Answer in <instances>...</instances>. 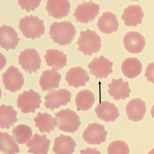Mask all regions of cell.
<instances>
[{
	"instance_id": "1",
	"label": "cell",
	"mask_w": 154,
	"mask_h": 154,
	"mask_svg": "<svg viewBox=\"0 0 154 154\" xmlns=\"http://www.w3.org/2000/svg\"><path fill=\"white\" fill-rule=\"evenodd\" d=\"M76 34L75 27L71 22H54L50 27L49 35L54 43L61 46L68 45L74 39Z\"/></svg>"
},
{
	"instance_id": "2",
	"label": "cell",
	"mask_w": 154,
	"mask_h": 154,
	"mask_svg": "<svg viewBox=\"0 0 154 154\" xmlns=\"http://www.w3.org/2000/svg\"><path fill=\"white\" fill-rule=\"evenodd\" d=\"M19 28L26 38H40L45 32L44 22L38 17L26 16L20 20Z\"/></svg>"
},
{
	"instance_id": "3",
	"label": "cell",
	"mask_w": 154,
	"mask_h": 154,
	"mask_svg": "<svg viewBox=\"0 0 154 154\" xmlns=\"http://www.w3.org/2000/svg\"><path fill=\"white\" fill-rule=\"evenodd\" d=\"M100 37L95 31L87 29L82 31L76 44L78 45L79 51L85 55L91 56L100 50L102 46Z\"/></svg>"
},
{
	"instance_id": "4",
	"label": "cell",
	"mask_w": 154,
	"mask_h": 154,
	"mask_svg": "<svg viewBox=\"0 0 154 154\" xmlns=\"http://www.w3.org/2000/svg\"><path fill=\"white\" fill-rule=\"evenodd\" d=\"M58 127L61 131L74 133L81 125L79 116L71 109H63L55 114Z\"/></svg>"
},
{
	"instance_id": "5",
	"label": "cell",
	"mask_w": 154,
	"mask_h": 154,
	"mask_svg": "<svg viewBox=\"0 0 154 154\" xmlns=\"http://www.w3.org/2000/svg\"><path fill=\"white\" fill-rule=\"evenodd\" d=\"M41 98L38 93L35 92L32 89L24 91L19 96L17 99L18 107L21 109L22 112L34 113L36 109L40 107Z\"/></svg>"
},
{
	"instance_id": "6",
	"label": "cell",
	"mask_w": 154,
	"mask_h": 154,
	"mask_svg": "<svg viewBox=\"0 0 154 154\" xmlns=\"http://www.w3.org/2000/svg\"><path fill=\"white\" fill-rule=\"evenodd\" d=\"M19 63L23 69L29 74L36 73L41 68V60L38 52L35 49H25L18 57Z\"/></svg>"
},
{
	"instance_id": "7",
	"label": "cell",
	"mask_w": 154,
	"mask_h": 154,
	"mask_svg": "<svg viewBox=\"0 0 154 154\" xmlns=\"http://www.w3.org/2000/svg\"><path fill=\"white\" fill-rule=\"evenodd\" d=\"M100 7L97 4L91 1L79 5L75 10L73 15L75 17L76 21L81 23H88L92 22L97 17L99 13Z\"/></svg>"
},
{
	"instance_id": "8",
	"label": "cell",
	"mask_w": 154,
	"mask_h": 154,
	"mask_svg": "<svg viewBox=\"0 0 154 154\" xmlns=\"http://www.w3.org/2000/svg\"><path fill=\"white\" fill-rule=\"evenodd\" d=\"M2 81L7 90L14 93L21 89L24 79L19 69L11 66L3 74Z\"/></svg>"
},
{
	"instance_id": "9",
	"label": "cell",
	"mask_w": 154,
	"mask_h": 154,
	"mask_svg": "<svg viewBox=\"0 0 154 154\" xmlns=\"http://www.w3.org/2000/svg\"><path fill=\"white\" fill-rule=\"evenodd\" d=\"M71 93L65 89L51 91L46 96L45 105L51 110L65 106L71 101Z\"/></svg>"
},
{
	"instance_id": "10",
	"label": "cell",
	"mask_w": 154,
	"mask_h": 154,
	"mask_svg": "<svg viewBox=\"0 0 154 154\" xmlns=\"http://www.w3.org/2000/svg\"><path fill=\"white\" fill-rule=\"evenodd\" d=\"M113 63L103 56L95 57L89 64L88 67L90 74L96 77V79L106 78L113 72Z\"/></svg>"
},
{
	"instance_id": "11",
	"label": "cell",
	"mask_w": 154,
	"mask_h": 154,
	"mask_svg": "<svg viewBox=\"0 0 154 154\" xmlns=\"http://www.w3.org/2000/svg\"><path fill=\"white\" fill-rule=\"evenodd\" d=\"M107 132L104 127L96 123L89 124L84 131L83 138L89 144L100 145L106 140Z\"/></svg>"
},
{
	"instance_id": "12",
	"label": "cell",
	"mask_w": 154,
	"mask_h": 154,
	"mask_svg": "<svg viewBox=\"0 0 154 154\" xmlns=\"http://www.w3.org/2000/svg\"><path fill=\"white\" fill-rule=\"evenodd\" d=\"M124 46L127 51L132 54L141 53L144 48L146 42L143 36L138 32H130L123 38Z\"/></svg>"
},
{
	"instance_id": "13",
	"label": "cell",
	"mask_w": 154,
	"mask_h": 154,
	"mask_svg": "<svg viewBox=\"0 0 154 154\" xmlns=\"http://www.w3.org/2000/svg\"><path fill=\"white\" fill-rule=\"evenodd\" d=\"M0 36L1 46L7 51L15 49L20 41L15 30L11 26L5 25L0 28Z\"/></svg>"
},
{
	"instance_id": "14",
	"label": "cell",
	"mask_w": 154,
	"mask_h": 154,
	"mask_svg": "<svg viewBox=\"0 0 154 154\" xmlns=\"http://www.w3.org/2000/svg\"><path fill=\"white\" fill-rule=\"evenodd\" d=\"M109 95L113 97L116 100L122 99L125 100L130 96L131 90L129 88L128 82H124L122 79H113L112 82L108 84Z\"/></svg>"
},
{
	"instance_id": "15",
	"label": "cell",
	"mask_w": 154,
	"mask_h": 154,
	"mask_svg": "<svg viewBox=\"0 0 154 154\" xmlns=\"http://www.w3.org/2000/svg\"><path fill=\"white\" fill-rule=\"evenodd\" d=\"M71 6L68 1H48L45 9L49 16L61 19L67 16L70 12Z\"/></svg>"
},
{
	"instance_id": "16",
	"label": "cell",
	"mask_w": 154,
	"mask_h": 154,
	"mask_svg": "<svg viewBox=\"0 0 154 154\" xmlns=\"http://www.w3.org/2000/svg\"><path fill=\"white\" fill-rule=\"evenodd\" d=\"M95 111L98 118L107 122L115 121L120 116L118 108L106 101L98 103Z\"/></svg>"
},
{
	"instance_id": "17",
	"label": "cell",
	"mask_w": 154,
	"mask_h": 154,
	"mask_svg": "<svg viewBox=\"0 0 154 154\" xmlns=\"http://www.w3.org/2000/svg\"><path fill=\"white\" fill-rule=\"evenodd\" d=\"M144 15L140 6L132 5L124 10L122 19L125 21L126 26L136 27L142 23Z\"/></svg>"
},
{
	"instance_id": "18",
	"label": "cell",
	"mask_w": 154,
	"mask_h": 154,
	"mask_svg": "<svg viewBox=\"0 0 154 154\" xmlns=\"http://www.w3.org/2000/svg\"><path fill=\"white\" fill-rule=\"evenodd\" d=\"M126 110L129 120L137 122L143 120L146 111V104L140 98L133 99L129 102Z\"/></svg>"
},
{
	"instance_id": "19",
	"label": "cell",
	"mask_w": 154,
	"mask_h": 154,
	"mask_svg": "<svg viewBox=\"0 0 154 154\" xmlns=\"http://www.w3.org/2000/svg\"><path fill=\"white\" fill-rule=\"evenodd\" d=\"M61 76L53 69L43 72L41 77L39 84L42 90L50 91L59 88Z\"/></svg>"
},
{
	"instance_id": "20",
	"label": "cell",
	"mask_w": 154,
	"mask_h": 154,
	"mask_svg": "<svg viewBox=\"0 0 154 154\" xmlns=\"http://www.w3.org/2000/svg\"><path fill=\"white\" fill-rule=\"evenodd\" d=\"M89 79L88 72L80 67L72 68L66 74V80L69 85L76 88L85 86Z\"/></svg>"
},
{
	"instance_id": "21",
	"label": "cell",
	"mask_w": 154,
	"mask_h": 154,
	"mask_svg": "<svg viewBox=\"0 0 154 154\" xmlns=\"http://www.w3.org/2000/svg\"><path fill=\"white\" fill-rule=\"evenodd\" d=\"M97 26L101 32L109 34L118 31L119 23L116 15L108 12H104L99 18Z\"/></svg>"
},
{
	"instance_id": "22",
	"label": "cell",
	"mask_w": 154,
	"mask_h": 154,
	"mask_svg": "<svg viewBox=\"0 0 154 154\" xmlns=\"http://www.w3.org/2000/svg\"><path fill=\"white\" fill-rule=\"evenodd\" d=\"M50 143L51 141L47 139L46 134L40 136L35 134L26 145L29 148V153L47 154L49 150Z\"/></svg>"
},
{
	"instance_id": "23",
	"label": "cell",
	"mask_w": 154,
	"mask_h": 154,
	"mask_svg": "<svg viewBox=\"0 0 154 154\" xmlns=\"http://www.w3.org/2000/svg\"><path fill=\"white\" fill-rule=\"evenodd\" d=\"M47 64L56 70H60L67 66V56L57 49H49L44 56Z\"/></svg>"
},
{
	"instance_id": "24",
	"label": "cell",
	"mask_w": 154,
	"mask_h": 154,
	"mask_svg": "<svg viewBox=\"0 0 154 154\" xmlns=\"http://www.w3.org/2000/svg\"><path fill=\"white\" fill-rule=\"evenodd\" d=\"M76 146L75 141L71 137L61 134L54 140L53 151L56 154H72Z\"/></svg>"
},
{
	"instance_id": "25",
	"label": "cell",
	"mask_w": 154,
	"mask_h": 154,
	"mask_svg": "<svg viewBox=\"0 0 154 154\" xmlns=\"http://www.w3.org/2000/svg\"><path fill=\"white\" fill-rule=\"evenodd\" d=\"M35 126L39 128L41 133H49L54 131L57 126L56 118L46 113H42L38 112V116L34 119Z\"/></svg>"
},
{
	"instance_id": "26",
	"label": "cell",
	"mask_w": 154,
	"mask_h": 154,
	"mask_svg": "<svg viewBox=\"0 0 154 154\" xmlns=\"http://www.w3.org/2000/svg\"><path fill=\"white\" fill-rule=\"evenodd\" d=\"M121 69L124 75L128 78L133 79L140 74L142 65L137 59L130 58L124 61Z\"/></svg>"
},
{
	"instance_id": "27",
	"label": "cell",
	"mask_w": 154,
	"mask_h": 154,
	"mask_svg": "<svg viewBox=\"0 0 154 154\" xmlns=\"http://www.w3.org/2000/svg\"><path fill=\"white\" fill-rule=\"evenodd\" d=\"M0 109L1 127L2 129H9L11 126H14V123L18 121L17 117V112L11 106L2 105Z\"/></svg>"
},
{
	"instance_id": "28",
	"label": "cell",
	"mask_w": 154,
	"mask_h": 154,
	"mask_svg": "<svg viewBox=\"0 0 154 154\" xmlns=\"http://www.w3.org/2000/svg\"><path fill=\"white\" fill-rule=\"evenodd\" d=\"M1 152L5 154H14L20 152L19 145L16 142L14 137L6 132H1Z\"/></svg>"
},
{
	"instance_id": "29",
	"label": "cell",
	"mask_w": 154,
	"mask_h": 154,
	"mask_svg": "<svg viewBox=\"0 0 154 154\" xmlns=\"http://www.w3.org/2000/svg\"><path fill=\"white\" fill-rule=\"evenodd\" d=\"M94 94L90 91L85 90L79 92L76 96L75 103L78 110H89L95 102Z\"/></svg>"
},
{
	"instance_id": "30",
	"label": "cell",
	"mask_w": 154,
	"mask_h": 154,
	"mask_svg": "<svg viewBox=\"0 0 154 154\" xmlns=\"http://www.w3.org/2000/svg\"><path fill=\"white\" fill-rule=\"evenodd\" d=\"M12 133L17 142L21 145L28 143L30 140L33 135L32 129L30 127L22 124L14 127L12 130Z\"/></svg>"
},
{
	"instance_id": "31",
	"label": "cell",
	"mask_w": 154,
	"mask_h": 154,
	"mask_svg": "<svg viewBox=\"0 0 154 154\" xmlns=\"http://www.w3.org/2000/svg\"><path fill=\"white\" fill-rule=\"evenodd\" d=\"M108 154H129L130 149L126 143L123 141H114L109 145L108 149Z\"/></svg>"
},
{
	"instance_id": "32",
	"label": "cell",
	"mask_w": 154,
	"mask_h": 154,
	"mask_svg": "<svg viewBox=\"0 0 154 154\" xmlns=\"http://www.w3.org/2000/svg\"><path fill=\"white\" fill-rule=\"evenodd\" d=\"M41 2V1H19L18 4L22 9H25L29 12L38 8Z\"/></svg>"
}]
</instances>
